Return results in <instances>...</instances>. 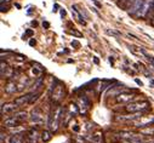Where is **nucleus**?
<instances>
[{
  "instance_id": "ddd939ff",
  "label": "nucleus",
  "mask_w": 154,
  "mask_h": 143,
  "mask_svg": "<svg viewBox=\"0 0 154 143\" xmlns=\"http://www.w3.org/2000/svg\"><path fill=\"white\" fill-rule=\"evenodd\" d=\"M30 72H32V74L34 75V78H40L42 74H43V72H44V68H43L42 64L34 62L32 68H30Z\"/></svg>"
},
{
  "instance_id": "e433bc0d",
  "label": "nucleus",
  "mask_w": 154,
  "mask_h": 143,
  "mask_svg": "<svg viewBox=\"0 0 154 143\" xmlns=\"http://www.w3.org/2000/svg\"><path fill=\"white\" fill-rule=\"evenodd\" d=\"M109 62H110V63H112V64H113V63H114V59H113V57H109Z\"/></svg>"
},
{
  "instance_id": "4be33fe9",
  "label": "nucleus",
  "mask_w": 154,
  "mask_h": 143,
  "mask_svg": "<svg viewBox=\"0 0 154 143\" xmlns=\"http://www.w3.org/2000/svg\"><path fill=\"white\" fill-rule=\"evenodd\" d=\"M154 15V0H149V11H148V16Z\"/></svg>"
},
{
  "instance_id": "f257e3e1",
  "label": "nucleus",
  "mask_w": 154,
  "mask_h": 143,
  "mask_svg": "<svg viewBox=\"0 0 154 143\" xmlns=\"http://www.w3.org/2000/svg\"><path fill=\"white\" fill-rule=\"evenodd\" d=\"M63 113H64V109L60 104H57L55 108L50 112L49 117H48V126L51 131H57L58 130V126L62 121V117H63Z\"/></svg>"
},
{
  "instance_id": "1a4fd4ad",
  "label": "nucleus",
  "mask_w": 154,
  "mask_h": 143,
  "mask_svg": "<svg viewBox=\"0 0 154 143\" xmlns=\"http://www.w3.org/2000/svg\"><path fill=\"white\" fill-rule=\"evenodd\" d=\"M32 96H33V92H29V93H26L23 96H20L17 98H15V103L18 105V107H24L27 104H30V99H32Z\"/></svg>"
},
{
  "instance_id": "a878e982",
  "label": "nucleus",
  "mask_w": 154,
  "mask_h": 143,
  "mask_svg": "<svg viewBox=\"0 0 154 143\" xmlns=\"http://www.w3.org/2000/svg\"><path fill=\"white\" fill-rule=\"evenodd\" d=\"M33 34H34V32H33L32 29H27V30H26V35H27V37H32Z\"/></svg>"
},
{
  "instance_id": "4c0bfd02",
  "label": "nucleus",
  "mask_w": 154,
  "mask_h": 143,
  "mask_svg": "<svg viewBox=\"0 0 154 143\" xmlns=\"http://www.w3.org/2000/svg\"><path fill=\"white\" fill-rule=\"evenodd\" d=\"M94 61H95V63H96V64H98V59H97V57H95V59H94Z\"/></svg>"
},
{
  "instance_id": "bb28decb",
  "label": "nucleus",
  "mask_w": 154,
  "mask_h": 143,
  "mask_svg": "<svg viewBox=\"0 0 154 143\" xmlns=\"http://www.w3.org/2000/svg\"><path fill=\"white\" fill-rule=\"evenodd\" d=\"M107 33H108L109 35H119V33H118V32H114V30H109V29H107Z\"/></svg>"
},
{
  "instance_id": "f8f14e48",
  "label": "nucleus",
  "mask_w": 154,
  "mask_h": 143,
  "mask_svg": "<svg viewBox=\"0 0 154 143\" xmlns=\"http://www.w3.org/2000/svg\"><path fill=\"white\" fill-rule=\"evenodd\" d=\"M4 90H5V92H6V93L12 95V93H15V92H17V91H18V84H16L14 80H9V81L5 84Z\"/></svg>"
},
{
  "instance_id": "cd10ccee",
  "label": "nucleus",
  "mask_w": 154,
  "mask_h": 143,
  "mask_svg": "<svg viewBox=\"0 0 154 143\" xmlns=\"http://www.w3.org/2000/svg\"><path fill=\"white\" fill-rule=\"evenodd\" d=\"M70 34H73V35H76V37H82V34H79V33H76V32H74V30H72V32H69Z\"/></svg>"
},
{
  "instance_id": "9b49d317",
  "label": "nucleus",
  "mask_w": 154,
  "mask_h": 143,
  "mask_svg": "<svg viewBox=\"0 0 154 143\" xmlns=\"http://www.w3.org/2000/svg\"><path fill=\"white\" fill-rule=\"evenodd\" d=\"M21 125H22V121H20L18 119H16L14 115L12 117H8L4 120V126H6L9 129H15V127H18Z\"/></svg>"
},
{
  "instance_id": "6e6552de",
  "label": "nucleus",
  "mask_w": 154,
  "mask_h": 143,
  "mask_svg": "<svg viewBox=\"0 0 154 143\" xmlns=\"http://www.w3.org/2000/svg\"><path fill=\"white\" fill-rule=\"evenodd\" d=\"M126 90L125 85L123 84H118V85H115V86H110L109 91L107 92V96L108 97H118L120 93H123L124 91Z\"/></svg>"
},
{
  "instance_id": "c9c22d12",
  "label": "nucleus",
  "mask_w": 154,
  "mask_h": 143,
  "mask_svg": "<svg viewBox=\"0 0 154 143\" xmlns=\"http://www.w3.org/2000/svg\"><path fill=\"white\" fill-rule=\"evenodd\" d=\"M74 131L78 132V131H79V127H78V126H74Z\"/></svg>"
},
{
  "instance_id": "72a5a7b5",
  "label": "nucleus",
  "mask_w": 154,
  "mask_h": 143,
  "mask_svg": "<svg viewBox=\"0 0 154 143\" xmlns=\"http://www.w3.org/2000/svg\"><path fill=\"white\" fill-rule=\"evenodd\" d=\"M91 2H94V3H95V4H96V5H97V6H98V8H100V6H101V5H100V4H98V3H97V0H91Z\"/></svg>"
},
{
  "instance_id": "58836bf2",
  "label": "nucleus",
  "mask_w": 154,
  "mask_h": 143,
  "mask_svg": "<svg viewBox=\"0 0 154 143\" xmlns=\"http://www.w3.org/2000/svg\"><path fill=\"white\" fill-rule=\"evenodd\" d=\"M153 26H154V21H153Z\"/></svg>"
},
{
  "instance_id": "423d86ee",
  "label": "nucleus",
  "mask_w": 154,
  "mask_h": 143,
  "mask_svg": "<svg viewBox=\"0 0 154 143\" xmlns=\"http://www.w3.org/2000/svg\"><path fill=\"white\" fill-rule=\"evenodd\" d=\"M154 124V115H149V117H141L138 121H135L134 125L136 127H140V129H143V127H148V126H152Z\"/></svg>"
},
{
  "instance_id": "7c9ffc66",
  "label": "nucleus",
  "mask_w": 154,
  "mask_h": 143,
  "mask_svg": "<svg viewBox=\"0 0 154 143\" xmlns=\"http://www.w3.org/2000/svg\"><path fill=\"white\" fill-rule=\"evenodd\" d=\"M72 45H73V46H75V47H78V46H79V43H78V41H75V40H74V41L72 43Z\"/></svg>"
},
{
  "instance_id": "20e7f679",
  "label": "nucleus",
  "mask_w": 154,
  "mask_h": 143,
  "mask_svg": "<svg viewBox=\"0 0 154 143\" xmlns=\"http://www.w3.org/2000/svg\"><path fill=\"white\" fill-rule=\"evenodd\" d=\"M20 107L15 103V102H9V103H3L2 104V109H0V113H2V117L12 114L15 112H17V109Z\"/></svg>"
},
{
  "instance_id": "f3484780",
  "label": "nucleus",
  "mask_w": 154,
  "mask_h": 143,
  "mask_svg": "<svg viewBox=\"0 0 154 143\" xmlns=\"http://www.w3.org/2000/svg\"><path fill=\"white\" fill-rule=\"evenodd\" d=\"M79 103H80V108H85V109L90 108V101L86 96H80L79 97Z\"/></svg>"
},
{
  "instance_id": "393cba45",
  "label": "nucleus",
  "mask_w": 154,
  "mask_h": 143,
  "mask_svg": "<svg viewBox=\"0 0 154 143\" xmlns=\"http://www.w3.org/2000/svg\"><path fill=\"white\" fill-rule=\"evenodd\" d=\"M92 142L100 143V142H101V135H100V133H96L95 136H92Z\"/></svg>"
},
{
  "instance_id": "4468645a",
  "label": "nucleus",
  "mask_w": 154,
  "mask_h": 143,
  "mask_svg": "<svg viewBox=\"0 0 154 143\" xmlns=\"http://www.w3.org/2000/svg\"><path fill=\"white\" fill-rule=\"evenodd\" d=\"M30 120L33 123H42L43 121V114H42V111L39 108H34L32 111V114H30Z\"/></svg>"
},
{
  "instance_id": "473e14b6",
  "label": "nucleus",
  "mask_w": 154,
  "mask_h": 143,
  "mask_svg": "<svg viewBox=\"0 0 154 143\" xmlns=\"http://www.w3.org/2000/svg\"><path fill=\"white\" fill-rule=\"evenodd\" d=\"M66 15H67V12L64 10H61V16H66Z\"/></svg>"
},
{
  "instance_id": "f03ea898",
  "label": "nucleus",
  "mask_w": 154,
  "mask_h": 143,
  "mask_svg": "<svg viewBox=\"0 0 154 143\" xmlns=\"http://www.w3.org/2000/svg\"><path fill=\"white\" fill-rule=\"evenodd\" d=\"M150 108V103L148 101H137V102H131L126 104L125 111L128 113H146Z\"/></svg>"
},
{
  "instance_id": "a211bd4d",
  "label": "nucleus",
  "mask_w": 154,
  "mask_h": 143,
  "mask_svg": "<svg viewBox=\"0 0 154 143\" xmlns=\"http://www.w3.org/2000/svg\"><path fill=\"white\" fill-rule=\"evenodd\" d=\"M132 136H135V133L131 132V131H120V132H118V137L122 138V139H126V141H129Z\"/></svg>"
},
{
  "instance_id": "412c9836",
  "label": "nucleus",
  "mask_w": 154,
  "mask_h": 143,
  "mask_svg": "<svg viewBox=\"0 0 154 143\" xmlns=\"http://www.w3.org/2000/svg\"><path fill=\"white\" fill-rule=\"evenodd\" d=\"M141 133H143V135H149V136H153V135H154V129H153V126L143 127V129H142V131H141Z\"/></svg>"
},
{
  "instance_id": "5701e85b",
  "label": "nucleus",
  "mask_w": 154,
  "mask_h": 143,
  "mask_svg": "<svg viewBox=\"0 0 154 143\" xmlns=\"http://www.w3.org/2000/svg\"><path fill=\"white\" fill-rule=\"evenodd\" d=\"M69 107H70V114H72V117H74L78 113V107H75V104H70Z\"/></svg>"
},
{
  "instance_id": "b1692460",
  "label": "nucleus",
  "mask_w": 154,
  "mask_h": 143,
  "mask_svg": "<svg viewBox=\"0 0 154 143\" xmlns=\"http://www.w3.org/2000/svg\"><path fill=\"white\" fill-rule=\"evenodd\" d=\"M39 96H40L39 92H33V96H32V99H30V104H33L38 99V97H39Z\"/></svg>"
},
{
  "instance_id": "6ab92c4d",
  "label": "nucleus",
  "mask_w": 154,
  "mask_h": 143,
  "mask_svg": "<svg viewBox=\"0 0 154 143\" xmlns=\"http://www.w3.org/2000/svg\"><path fill=\"white\" fill-rule=\"evenodd\" d=\"M23 139H24V137H23L22 133H20V135H14V136L10 137L9 143H23Z\"/></svg>"
},
{
  "instance_id": "c756f323",
  "label": "nucleus",
  "mask_w": 154,
  "mask_h": 143,
  "mask_svg": "<svg viewBox=\"0 0 154 143\" xmlns=\"http://www.w3.org/2000/svg\"><path fill=\"white\" fill-rule=\"evenodd\" d=\"M135 81H136V84H137V85H140V86H142V85H143V83H142L141 80H138V79H135Z\"/></svg>"
},
{
  "instance_id": "aec40b11",
  "label": "nucleus",
  "mask_w": 154,
  "mask_h": 143,
  "mask_svg": "<svg viewBox=\"0 0 154 143\" xmlns=\"http://www.w3.org/2000/svg\"><path fill=\"white\" fill-rule=\"evenodd\" d=\"M140 51H141V53H142V55H143V56L147 58V61H148V62H149V63H150V64L154 67V57H153V56H150V55H149L147 51H144L143 49H140Z\"/></svg>"
},
{
  "instance_id": "f704fd0d",
  "label": "nucleus",
  "mask_w": 154,
  "mask_h": 143,
  "mask_svg": "<svg viewBox=\"0 0 154 143\" xmlns=\"http://www.w3.org/2000/svg\"><path fill=\"white\" fill-rule=\"evenodd\" d=\"M4 136H5L4 132H2V143H4Z\"/></svg>"
},
{
  "instance_id": "dca6fc26",
  "label": "nucleus",
  "mask_w": 154,
  "mask_h": 143,
  "mask_svg": "<svg viewBox=\"0 0 154 143\" xmlns=\"http://www.w3.org/2000/svg\"><path fill=\"white\" fill-rule=\"evenodd\" d=\"M40 137H42V141H43L44 143L49 142V141L52 138V132H51V130H43L42 133H40Z\"/></svg>"
},
{
  "instance_id": "9d476101",
  "label": "nucleus",
  "mask_w": 154,
  "mask_h": 143,
  "mask_svg": "<svg viewBox=\"0 0 154 143\" xmlns=\"http://www.w3.org/2000/svg\"><path fill=\"white\" fill-rule=\"evenodd\" d=\"M144 2H146V0H135V2L131 4V6L128 9L129 14H130V15H137V14L140 12V10L142 9Z\"/></svg>"
},
{
  "instance_id": "2eb2a0df",
  "label": "nucleus",
  "mask_w": 154,
  "mask_h": 143,
  "mask_svg": "<svg viewBox=\"0 0 154 143\" xmlns=\"http://www.w3.org/2000/svg\"><path fill=\"white\" fill-rule=\"evenodd\" d=\"M14 117H15L16 119H18L20 121L24 123V121L27 120V118H28V113L24 112V111H17V112L14 113Z\"/></svg>"
},
{
  "instance_id": "2f4dec72",
  "label": "nucleus",
  "mask_w": 154,
  "mask_h": 143,
  "mask_svg": "<svg viewBox=\"0 0 154 143\" xmlns=\"http://www.w3.org/2000/svg\"><path fill=\"white\" fill-rule=\"evenodd\" d=\"M43 26H44L45 28H49V27H50V24H49V22H43Z\"/></svg>"
},
{
  "instance_id": "c85d7f7f",
  "label": "nucleus",
  "mask_w": 154,
  "mask_h": 143,
  "mask_svg": "<svg viewBox=\"0 0 154 143\" xmlns=\"http://www.w3.org/2000/svg\"><path fill=\"white\" fill-rule=\"evenodd\" d=\"M35 44H36V41H35V40H34V39H32V40H30V41H29V45H30V46H34V45H35Z\"/></svg>"
},
{
  "instance_id": "0eeeda50",
  "label": "nucleus",
  "mask_w": 154,
  "mask_h": 143,
  "mask_svg": "<svg viewBox=\"0 0 154 143\" xmlns=\"http://www.w3.org/2000/svg\"><path fill=\"white\" fill-rule=\"evenodd\" d=\"M39 131L36 127H32L26 132V141L28 143H38L39 141Z\"/></svg>"
},
{
  "instance_id": "7ed1b4c3",
  "label": "nucleus",
  "mask_w": 154,
  "mask_h": 143,
  "mask_svg": "<svg viewBox=\"0 0 154 143\" xmlns=\"http://www.w3.org/2000/svg\"><path fill=\"white\" fill-rule=\"evenodd\" d=\"M51 99L55 103H60L62 101V98L64 97V86L62 83H60L58 80H55V84L51 87Z\"/></svg>"
},
{
  "instance_id": "39448f33",
  "label": "nucleus",
  "mask_w": 154,
  "mask_h": 143,
  "mask_svg": "<svg viewBox=\"0 0 154 143\" xmlns=\"http://www.w3.org/2000/svg\"><path fill=\"white\" fill-rule=\"evenodd\" d=\"M134 99H135V95L131 92H128V91H124L118 97H115V102L118 104H129V103L134 102Z\"/></svg>"
}]
</instances>
